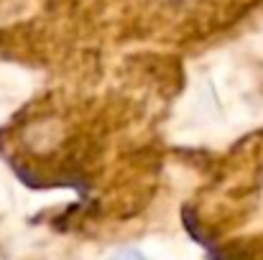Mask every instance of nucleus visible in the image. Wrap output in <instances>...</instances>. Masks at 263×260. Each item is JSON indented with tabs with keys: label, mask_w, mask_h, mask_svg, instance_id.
Returning a JSON list of instances; mask_svg holds the SVG:
<instances>
[{
	"label": "nucleus",
	"mask_w": 263,
	"mask_h": 260,
	"mask_svg": "<svg viewBox=\"0 0 263 260\" xmlns=\"http://www.w3.org/2000/svg\"><path fill=\"white\" fill-rule=\"evenodd\" d=\"M128 13H136L143 23L161 26H197L233 10H246L253 0H112Z\"/></svg>",
	"instance_id": "f257e3e1"
},
{
	"label": "nucleus",
	"mask_w": 263,
	"mask_h": 260,
	"mask_svg": "<svg viewBox=\"0 0 263 260\" xmlns=\"http://www.w3.org/2000/svg\"><path fill=\"white\" fill-rule=\"evenodd\" d=\"M112 260H146V258L138 255V253H133V250H123V253H118Z\"/></svg>",
	"instance_id": "f03ea898"
}]
</instances>
